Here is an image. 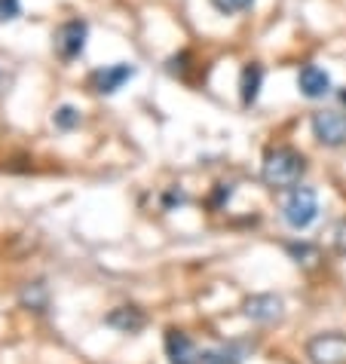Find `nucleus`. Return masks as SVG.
Here are the masks:
<instances>
[{
	"label": "nucleus",
	"mask_w": 346,
	"mask_h": 364,
	"mask_svg": "<svg viewBox=\"0 0 346 364\" xmlns=\"http://www.w3.org/2000/svg\"><path fill=\"white\" fill-rule=\"evenodd\" d=\"M211 6L224 16H236V13H246V9L254 6V0H211Z\"/></svg>",
	"instance_id": "obj_13"
},
{
	"label": "nucleus",
	"mask_w": 346,
	"mask_h": 364,
	"mask_svg": "<svg viewBox=\"0 0 346 364\" xmlns=\"http://www.w3.org/2000/svg\"><path fill=\"white\" fill-rule=\"evenodd\" d=\"M22 303H25V306H31V309H37V312H43V309H46V288L40 285V282L28 285V288L22 291Z\"/></svg>",
	"instance_id": "obj_12"
},
{
	"label": "nucleus",
	"mask_w": 346,
	"mask_h": 364,
	"mask_svg": "<svg viewBox=\"0 0 346 364\" xmlns=\"http://www.w3.org/2000/svg\"><path fill=\"white\" fill-rule=\"evenodd\" d=\"M261 83H263V68L261 65H246L242 68V80H239V95L242 105L251 107L261 95Z\"/></svg>",
	"instance_id": "obj_11"
},
{
	"label": "nucleus",
	"mask_w": 346,
	"mask_h": 364,
	"mask_svg": "<svg viewBox=\"0 0 346 364\" xmlns=\"http://www.w3.org/2000/svg\"><path fill=\"white\" fill-rule=\"evenodd\" d=\"M282 218H285V224L298 232L313 227L315 218H319V196H315V190L313 187H291V193L282 205Z\"/></svg>",
	"instance_id": "obj_2"
},
{
	"label": "nucleus",
	"mask_w": 346,
	"mask_h": 364,
	"mask_svg": "<svg viewBox=\"0 0 346 364\" xmlns=\"http://www.w3.org/2000/svg\"><path fill=\"white\" fill-rule=\"evenodd\" d=\"M166 355H169V364H202V352L184 331L166 333Z\"/></svg>",
	"instance_id": "obj_7"
},
{
	"label": "nucleus",
	"mask_w": 346,
	"mask_h": 364,
	"mask_svg": "<svg viewBox=\"0 0 346 364\" xmlns=\"http://www.w3.org/2000/svg\"><path fill=\"white\" fill-rule=\"evenodd\" d=\"M303 171H307V159L294 147H270L261 163V181L273 190H291L300 184Z\"/></svg>",
	"instance_id": "obj_1"
},
{
	"label": "nucleus",
	"mask_w": 346,
	"mask_h": 364,
	"mask_svg": "<svg viewBox=\"0 0 346 364\" xmlns=\"http://www.w3.org/2000/svg\"><path fill=\"white\" fill-rule=\"evenodd\" d=\"M108 325L123 331V333H135V331H141L147 325V316L141 309H135V306H120V309H114L108 316Z\"/></svg>",
	"instance_id": "obj_10"
},
{
	"label": "nucleus",
	"mask_w": 346,
	"mask_h": 364,
	"mask_svg": "<svg viewBox=\"0 0 346 364\" xmlns=\"http://www.w3.org/2000/svg\"><path fill=\"white\" fill-rule=\"evenodd\" d=\"M53 123H56L58 129H74V126H80V114H77V107H70V105L58 107V110H56V117H53Z\"/></svg>",
	"instance_id": "obj_14"
},
{
	"label": "nucleus",
	"mask_w": 346,
	"mask_h": 364,
	"mask_svg": "<svg viewBox=\"0 0 346 364\" xmlns=\"http://www.w3.org/2000/svg\"><path fill=\"white\" fill-rule=\"evenodd\" d=\"M86 34H89V28H86V22H80V18H70V22L58 25V31L53 37L56 55L62 58V62H74V58H80L83 49H86Z\"/></svg>",
	"instance_id": "obj_4"
},
{
	"label": "nucleus",
	"mask_w": 346,
	"mask_h": 364,
	"mask_svg": "<svg viewBox=\"0 0 346 364\" xmlns=\"http://www.w3.org/2000/svg\"><path fill=\"white\" fill-rule=\"evenodd\" d=\"M246 316L258 325H273L282 318V300L276 294H254L246 300Z\"/></svg>",
	"instance_id": "obj_9"
},
{
	"label": "nucleus",
	"mask_w": 346,
	"mask_h": 364,
	"mask_svg": "<svg viewBox=\"0 0 346 364\" xmlns=\"http://www.w3.org/2000/svg\"><path fill=\"white\" fill-rule=\"evenodd\" d=\"M22 13V4L19 0H0V22H13Z\"/></svg>",
	"instance_id": "obj_15"
},
{
	"label": "nucleus",
	"mask_w": 346,
	"mask_h": 364,
	"mask_svg": "<svg viewBox=\"0 0 346 364\" xmlns=\"http://www.w3.org/2000/svg\"><path fill=\"white\" fill-rule=\"evenodd\" d=\"M202 364H239V361L230 352H209V355H202Z\"/></svg>",
	"instance_id": "obj_16"
},
{
	"label": "nucleus",
	"mask_w": 346,
	"mask_h": 364,
	"mask_svg": "<svg viewBox=\"0 0 346 364\" xmlns=\"http://www.w3.org/2000/svg\"><path fill=\"white\" fill-rule=\"evenodd\" d=\"M313 135L325 147H343L346 144V114L343 110H315Z\"/></svg>",
	"instance_id": "obj_5"
},
{
	"label": "nucleus",
	"mask_w": 346,
	"mask_h": 364,
	"mask_svg": "<svg viewBox=\"0 0 346 364\" xmlns=\"http://www.w3.org/2000/svg\"><path fill=\"white\" fill-rule=\"evenodd\" d=\"M135 77V68L126 65V62H120V65H110V68H101L93 74V89L98 95H114L120 92L129 80Z\"/></svg>",
	"instance_id": "obj_6"
},
{
	"label": "nucleus",
	"mask_w": 346,
	"mask_h": 364,
	"mask_svg": "<svg viewBox=\"0 0 346 364\" xmlns=\"http://www.w3.org/2000/svg\"><path fill=\"white\" fill-rule=\"evenodd\" d=\"M307 358L310 364H346V333H315L307 343Z\"/></svg>",
	"instance_id": "obj_3"
},
{
	"label": "nucleus",
	"mask_w": 346,
	"mask_h": 364,
	"mask_svg": "<svg viewBox=\"0 0 346 364\" xmlns=\"http://www.w3.org/2000/svg\"><path fill=\"white\" fill-rule=\"evenodd\" d=\"M331 77H328V70L319 68V65H303L300 68V74H298V89H300V95H307V98H325L331 92Z\"/></svg>",
	"instance_id": "obj_8"
}]
</instances>
